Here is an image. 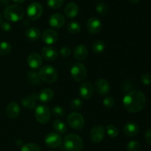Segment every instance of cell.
Masks as SVG:
<instances>
[{
    "label": "cell",
    "mask_w": 151,
    "mask_h": 151,
    "mask_svg": "<svg viewBox=\"0 0 151 151\" xmlns=\"http://www.w3.org/2000/svg\"><path fill=\"white\" fill-rule=\"evenodd\" d=\"M123 105L128 112H139L146 105L145 95L139 90H132L125 96Z\"/></svg>",
    "instance_id": "cell-1"
},
{
    "label": "cell",
    "mask_w": 151,
    "mask_h": 151,
    "mask_svg": "<svg viewBox=\"0 0 151 151\" xmlns=\"http://www.w3.org/2000/svg\"><path fill=\"white\" fill-rule=\"evenodd\" d=\"M63 147L66 151H81L83 148V141L75 133L66 135L63 139Z\"/></svg>",
    "instance_id": "cell-2"
},
{
    "label": "cell",
    "mask_w": 151,
    "mask_h": 151,
    "mask_svg": "<svg viewBox=\"0 0 151 151\" xmlns=\"http://www.w3.org/2000/svg\"><path fill=\"white\" fill-rule=\"evenodd\" d=\"M24 9L19 4H11L5 7L4 17L6 20L11 22H19L24 16Z\"/></svg>",
    "instance_id": "cell-3"
},
{
    "label": "cell",
    "mask_w": 151,
    "mask_h": 151,
    "mask_svg": "<svg viewBox=\"0 0 151 151\" xmlns=\"http://www.w3.org/2000/svg\"><path fill=\"white\" fill-rule=\"evenodd\" d=\"M39 77L41 80L47 84H52L55 82L58 77V71L54 67L51 65H44L40 69Z\"/></svg>",
    "instance_id": "cell-4"
},
{
    "label": "cell",
    "mask_w": 151,
    "mask_h": 151,
    "mask_svg": "<svg viewBox=\"0 0 151 151\" xmlns=\"http://www.w3.org/2000/svg\"><path fill=\"white\" fill-rule=\"evenodd\" d=\"M50 108L44 105H38L35 108V116L37 121L41 124H46L50 119Z\"/></svg>",
    "instance_id": "cell-5"
},
{
    "label": "cell",
    "mask_w": 151,
    "mask_h": 151,
    "mask_svg": "<svg viewBox=\"0 0 151 151\" xmlns=\"http://www.w3.org/2000/svg\"><path fill=\"white\" fill-rule=\"evenodd\" d=\"M67 122L72 128L75 130H81L84 127L85 120L81 113L77 112H72L68 115Z\"/></svg>",
    "instance_id": "cell-6"
},
{
    "label": "cell",
    "mask_w": 151,
    "mask_h": 151,
    "mask_svg": "<svg viewBox=\"0 0 151 151\" xmlns=\"http://www.w3.org/2000/svg\"><path fill=\"white\" fill-rule=\"evenodd\" d=\"M86 74L87 70L85 65L79 62L74 64L71 68V75L72 78L78 82L83 81L86 77Z\"/></svg>",
    "instance_id": "cell-7"
},
{
    "label": "cell",
    "mask_w": 151,
    "mask_h": 151,
    "mask_svg": "<svg viewBox=\"0 0 151 151\" xmlns=\"http://www.w3.org/2000/svg\"><path fill=\"white\" fill-rule=\"evenodd\" d=\"M43 11L44 9L42 5L37 1H34L27 7V14L31 20H37L42 16Z\"/></svg>",
    "instance_id": "cell-8"
},
{
    "label": "cell",
    "mask_w": 151,
    "mask_h": 151,
    "mask_svg": "<svg viewBox=\"0 0 151 151\" xmlns=\"http://www.w3.org/2000/svg\"><path fill=\"white\" fill-rule=\"evenodd\" d=\"M44 142L46 144L50 147L57 148L61 144L62 137L59 133L51 132L45 136Z\"/></svg>",
    "instance_id": "cell-9"
},
{
    "label": "cell",
    "mask_w": 151,
    "mask_h": 151,
    "mask_svg": "<svg viewBox=\"0 0 151 151\" xmlns=\"http://www.w3.org/2000/svg\"><path fill=\"white\" fill-rule=\"evenodd\" d=\"M104 128L103 127V126L100 125V124L94 125L90 131V138H91V140L94 143H99V142H102L103 139H104Z\"/></svg>",
    "instance_id": "cell-10"
},
{
    "label": "cell",
    "mask_w": 151,
    "mask_h": 151,
    "mask_svg": "<svg viewBox=\"0 0 151 151\" xmlns=\"http://www.w3.org/2000/svg\"><path fill=\"white\" fill-rule=\"evenodd\" d=\"M86 28L91 34L95 35L98 33L102 29V22L100 19L97 17H91L86 23Z\"/></svg>",
    "instance_id": "cell-11"
},
{
    "label": "cell",
    "mask_w": 151,
    "mask_h": 151,
    "mask_svg": "<svg viewBox=\"0 0 151 151\" xmlns=\"http://www.w3.org/2000/svg\"><path fill=\"white\" fill-rule=\"evenodd\" d=\"M79 93L82 99H89L94 93V88L91 83L89 81H83L80 86Z\"/></svg>",
    "instance_id": "cell-12"
},
{
    "label": "cell",
    "mask_w": 151,
    "mask_h": 151,
    "mask_svg": "<svg viewBox=\"0 0 151 151\" xmlns=\"http://www.w3.org/2000/svg\"><path fill=\"white\" fill-rule=\"evenodd\" d=\"M96 91L101 96L107 95L110 91V84L109 81L104 78H100L95 81L94 84Z\"/></svg>",
    "instance_id": "cell-13"
},
{
    "label": "cell",
    "mask_w": 151,
    "mask_h": 151,
    "mask_svg": "<svg viewBox=\"0 0 151 151\" xmlns=\"http://www.w3.org/2000/svg\"><path fill=\"white\" fill-rule=\"evenodd\" d=\"M27 65L32 70L38 69L40 68L41 65H42V59L41 56H40L39 53H36V52H32L28 56L27 59Z\"/></svg>",
    "instance_id": "cell-14"
},
{
    "label": "cell",
    "mask_w": 151,
    "mask_h": 151,
    "mask_svg": "<svg viewBox=\"0 0 151 151\" xmlns=\"http://www.w3.org/2000/svg\"><path fill=\"white\" fill-rule=\"evenodd\" d=\"M65 22V18L63 14L60 13H53L49 19V24L50 26L55 29H59L62 28Z\"/></svg>",
    "instance_id": "cell-15"
},
{
    "label": "cell",
    "mask_w": 151,
    "mask_h": 151,
    "mask_svg": "<svg viewBox=\"0 0 151 151\" xmlns=\"http://www.w3.org/2000/svg\"><path fill=\"white\" fill-rule=\"evenodd\" d=\"M42 40L47 44H55L58 40V34L52 29H47L42 34Z\"/></svg>",
    "instance_id": "cell-16"
},
{
    "label": "cell",
    "mask_w": 151,
    "mask_h": 151,
    "mask_svg": "<svg viewBox=\"0 0 151 151\" xmlns=\"http://www.w3.org/2000/svg\"><path fill=\"white\" fill-rule=\"evenodd\" d=\"M41 55L45 60L52 62L57 59L58 53L55 47L52 46H45L41 50Z\"/></svg>",
    "instance_id": "cell-17"
},
{
    "label": "cell",
    "mask_w": 151,
    "mask_h": 151,
    "mask_svg": "<svg viewBox=\"0 0 151 151\" xmlns=\"http://www.w3.org/2000/svg\"><path fill=\"white\" fill-rule=\"evenodd\" d=\"M20 107L16 102H10L6 107V115L10 118H16L20 114Z\"/></svg>",
    "instance_id": "cell-18"
},
{
    "label": "cell",
    "mask_w": 151,
    "mask_h": 151,
    "mask_svg": "<svg viewBox=\"0 0 151 151\" xmlns=\"http://www.w3.org/2000/svg\"><path fill=\"white\" fill-rule=\"evenodd\" d=\"M38 99V95L35 93H31L29 96H26L24 98H22V106L24 107L25 108L32 110L36 106V101Z\"/></svg>",
    "instance_id": "cell-19"
},
{
    "label": "cell",
    "mask_w": 151,
    "mask_h": 151,
    "mask_svg": "<svg viewBox=\"0 0 151 151\" xmlns=\"http://www.w3.org/2000/svg\"><path fill=\"white\" fill-rule=\"evenodd\" d=\"M88 48L84 44H78L74 50V57L78 61H83L88 56Z\"/></svg>",
    "instance_id": "cell-20"
},
{
    "label": "cell",
    "mask_w": 151,
    "mask_h": 151,
    "mask_svg": "<svg viewBox=\"0 0 151 151\" xmlns=\"http://www.w3.org/2000/svg\"><path fill=\"white\" fill-rule=\"evenodd\" d=\"M78 13H79V7L75 2L68 3L64 8L65 15L70 19H73L78 16Z\"/></svg>",
    "instance_id": "cell-21"
},
{
    "label": "cell",
    "mask_w": 151,
    "mask_h": 151,
    "mask_svg": "<svg viewBox=\"0 0 151 151\" xmlns=\"http://www.w3.org/2000/svg\"><path fill=\"white\" fill-rule=\"evenodd\" d=\"M25 36L29 41H36L39 39L40 36H41V31L36 27H31L26 30Z\"/></svg>",
    "instance_id": "cell-22"
},
{
    "label": "cell",
    "mask_w": 151,
    "mask_h": 151,
    "mask_svg": "<svg viewBox=\"0 0 151 151\" xmlns=\"http://www.w3.org/2000/svg\"><path fill=\"white\" fill-rule=\"evenodd\" d=\"M124 133L125 135L128 136H135L138 134L139 131L138 124H136L135 122H128L125 126H124Z\"/></svg>",
    "instance_id": "cell-23"
},
{
    "label": "cell",
    "mask_w": 151,
    "mask_h": 151,
    "mask_svg": "<svg viewBox=\"0 0 151 151\" xmlns=\"http://www.w3.org/2000/svg\"><path fill=\"white\" fill-rule=\"evenodd\" d=\"M54 97V92L50 88H45L38 95V99L42 102H50Z\"/></svg>",
    "instance_id": "cell-24"
},
{
    "label": "cell",
    "mask_w": 151,
    "mask_h": 151,
    "mask_svg": "<svg viewBox=\"0 0 151 151\" xmlns=\"http://www.w3.org/2000/svg\"><path fill=\"white\" fill-rule=\"evenodd\" d=\"M27 79L29 81V82L32 84H38L40 82V78L39 74L38 73H37L35 70H30L29 71H28L27 74Z\"/></svg>",
    "instance_id": "cell-25"
},
{
    "label": "cell",
    "mask_w": 151,
    "mask_h": 151,
    "mask_svg": "<svg viewBox=\"0 0 151 151\" xmlns=\"http://www.w3.org/2000/svg\"><path fill=\"white\" fill-rule=\"evenodd\" d=\"M53 127L55 130V131H57L58 133H60V134L66 133V130H67V127H66L64 121H61L60 119H57L54 121V122H53Z\"/></svg>",
    "instance_id": "cell-26"
},
{
    "label": "cell",
    "mask_w": 151,
    "mask_h": 151,
    "mask_svg": "<svg viewBox=\"0 0 151 151\" xmlns=\"http://www.w3.org/2000/svg\"><path fill=\"white\" fill-rule=\"evenodd\" d=\"M106 48V44L102 40H97L92 44V50L95 53H101Z\"/></svg>",
    "instance_id": "cell-27"
},
{
    "label": "cell",
    "mask_w": 151,
    "mask_h": 151,
    "mask_svg": "<svg viewBox=\"0 0 151 151\" xmlns=\"http://www.w3.org/2000/svg\"><path fill=\"white\" fill-rule=\"evenodd\" d=\"M67 30L72 34H77L81 31V26L78 22L72 21L67 25Z\"/></svg>",
    "instance_id": "cell-28"
},
{
    "label": "cell",
    "mask_w": 151,
    "mask_h": 151,
    "mask_svg": "<svg viewBox=\"0 0 151 151\" xmlns=\"http://www.w3.org/2000/svg\"><path fill=\"white\" fill-rule=\"evenodd\" d=\"M12 50L11 44L7 41L0 42V56H6L9 54Z\"/></svg>",
    "instance_id": "cell-29"
},
{
    "label": "cell",
    "mask_w": 151,
    "mask_h": 151,
    "mask_svg": "<svg viewBox=\"0 0 151 151\" xmlns=\"http://www.w3.org/2000/svg\"><path fill=\"white\" fill-rule=\"evenodd\" d=\"M21 151H41V148L35 143H27L22 147Z\"/></svg>",
    "instance_id": "cell-30"
},
{
    "label": "cell",
    "mask_w": 151,
    "mask_h": 151,
    "mask_svg": "<svg viewBox=\"0 0 151 151\" xmlns=\"http://www.w3.org/2000/svg\"><path fill=\"white\" fill-rule=\"evenodd\" d=\"M63 3H64V0H47V5L53 10L61 7Z\"/></svg>",
    "instance_id": "cell-31"
},
{
    "label": "cell",
    "mask_w": 151,
    "mask_h": 151,
    "mask_svg": "<svg viewBox=\"0 0 151 151\" xmlns=\"http://www.w3.org/2000/svg\"><path fill=\"white\" fill-rule=\"evenodd\" d=\"M140 150H141V146L137 141H131L127 144V151H140Z\"/></svg>",
    "instance_id": "cell-32"
},
{
    "label": "cell",
    "mask_w": 151,
    "mask_h": 151,
    "mask_svg": "<svg viewBox=\"0 0 151 151\" xmlns=\"http://www.w3.org/2000/svg\"><path fill=\"white\" fill-rule=\"evenodd\" d=\"M106 133L111 138L116 137L118 136V134H119L118 129L114 125H113V124H108L106 126Z\"/></svg>",
    "instance_id": "cell-33"
},
{
    "label": "cell",
    "mask_w": 151,
    "mask_h": 151,
    "mask_svg": "<svg viewBox=\"0 0 151 151\" xmlns=\"http://www.w3.org/2000/svg\"><path fill=\"white\" fill-rule=\"evenodd\" d=\"M96 10L97 13L100 15H106L109 11V7L106 4V3L103 2V1H100L97 4L96 7Z\"/></svg>",
    "instance_id": "cell-34"
},
{
    "label": "cell",
    "mask_w": 151,
    "mask_h": 151,
    "mask_svg": "<svg viewBox=\"0 0 151 151\" xmlns=\"http://www.w3.org/2000/svg\"><path fill=\"white\" fill-rule=\"evenodd\" d=\"M52 113L55 117H63L65 115V111L63 108L60 106H55L52 110Z\"/></svg>",
    "instance_id": "cell-35"
},
{
    "label": "cell",
    "mask_w": 151,
    "mask_h": 151,
    "mask_svg": "<svg viewBox=\"0 0 151 151\" xmlns=\"http://www.w3.org/2000/svg\"><path fill=\"white\" fill-rule=\"evenodd\" d=\"M82 101L80 99H78V98H76V99H73L72 102H71V107L74 110H80L82 107Z\"/></svg>",
    "instance_id": "cell-36"
},
{
    "label": "cell",
    "mask_w": 151,
    "mask_h": 151,
    "mask_svg": "<svg viewBox=\"0 0 151 151\" xmlns=\"http://www.w3.org/2000/svg\"><path fill=\"white\" fill-rule=\"evenodd\" d=\"M103 104L106 107L111 108L114 105V99L111 96H107L103 99Z\"/></svg>",
    "instance_id": "cell-37"
},
{
    "label": "cell",
    "mask_w": 151,
    "mask_h": 151,
    "mask_svg": "<svg viewBox=\"0 0 151 151\" xmlns=\"http://www.w3.org/2000/svg\"><path fill=\"white\" fill-rule=\"evenodd\" d=\"M71 49L68 47H63L60 50V54L62 57L67 58L71 54Z\"/></svg>",
    "instance_id": "cell-38"
},
{
    "label": "cell",
    "mask_w": 151,
    "mask_h": 151,
    "mask_svg": "<svg viewBox=\"0 0 151 151\" xmlns=\"http://www.w3.org/2000/svg\"><path fill=\"white\" fill-rule=\"evenodd\" d=\"M141 81L143 84L146 85L151 84V75L147 73L143 74L141 76Z\"/></svg>",
    "instance_id": "cell-39"
},
{
    "label": "cell",
    "mask_w": 151,
    "mask_h": 151,
    "mask_svg": "<svg viewBox=\"0 0 151 151\" xmlns=\"http://www.w3.org/2000/svg\"><path fill=\"white\" fill-rule=\"evenodd\" d=\"M0 28L3 31H5V32H8L11 30V25L10 23L7 22H2L0 24Z\"/></svg>",
    "instance_id": "cell-40"
},
{
    "label": "cell",
    "mask_w": 151,
    "mask_h": 151,
    "mask_svg": "<svg viewBox=\"0 0 151 151\" xmlns=\"http://www.w3.org/2000/svg\"><path fill=\"white\" fill-rule=\"evenodd\" d=\"M145 137V140L147 141V143L151 144V128L146 131Z\"/></svg>",
    "instance_id": "cell-41"
},
{
    "label": "cell",
    "mask_w": 151,
    "mask_h": 151,
    "mask_svg": "<svg viewBox=\"0 0 151 151\" xmlns=\"http://www.w3.org/2000/svg\"><path fill=\"white\" fill-rule=\"evenodd\" d=\"M10 3V0H0V5L1 6H8Z\"/></svg>",
    "instance_id": "cell-42"
},
{
    "label": "cell",
    "mask_w": 151,
    "mask_h": 151,
    "mask_svg": "<svg viewBox=\"0 0 151 151\" xmlns=\"http://www.w3.org/2000/svg\"><path fill=\"white\" fill-rule=\"evenodd\" d=\"M16 144L17 145L18 147H22L23 146V141L21 140V139H18V140L16 141Z\"/></svg>",
    "instance_id": "cell-43"
},
{
    "label": "cell",
    "mask_w": 151,
    "mask_h": 151,
    "mask_svg": "<svg viewBox=\"0 0 151 151\" xmlns=\"http://www.w3.org/2000/svg\"><path fill=\"white\" fill-rule=\"evenodd\" d=\"M13 1L16 2V4H22V3L24 2L25 0H12Z\"/></svg>",
    "instance_id": "cell-44"
},
{
    "label": "cell",
    "mask_w": 151,
    "mask_h": 151,
    "mask_svg": "<svg viewBox=\"0 0 151 151\" xmlns=\"http://www.w3.org/2000/svg\"><path fill=\"white\" fill-rule=\"evenodd\" d=\"M128 1H129L130 2L134 3V4H136V3H138L139 1H140V0H128Z\"/></svg>",
    "instance_id": "cell-45"
},
{
    "label": "cell",
    "mask_w": 151,
    "mask_h": 151,
    "mask_svg": "<svg viewBox=\"0 0 151 151\" xmlns=\"http://www.w3.org/2000/svg\"><path fill=\"white\" fill-rule=\"evenodd\" d=\"M2 21H3V16H2V15L1 14V13H0V24L2 22Z\"/></svg>",
    "instance_id": "cell-46"
},
{
    "label": "cell",
    "mask_w": 151,
    "mask_h": 151,
    "mask_svg": "<svg viewBox=\"0 0 151 151\" xmlns=\"http://www.w3.org/2000/svg\"><path fill=\"white\" fill-rule=\"evenodd\" d=\"M49 151H54V150H49Z\"/></svg>",
    "instance_id": "cell-47"
}]
</instances>
